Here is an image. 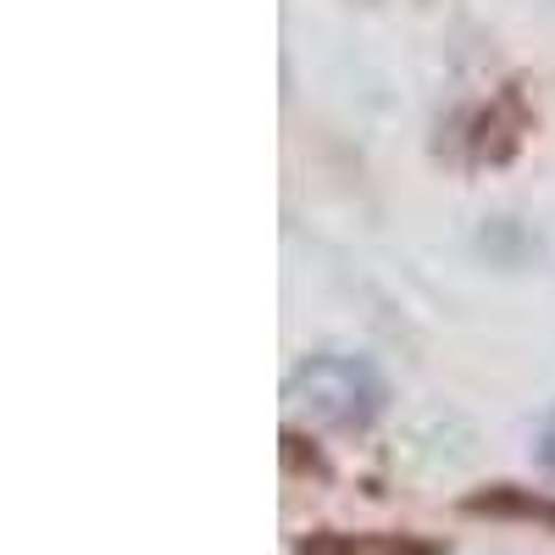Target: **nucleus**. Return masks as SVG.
I'll use <instances>...</instances> for the list:
<instances>
[{
	"mask_svg": "<svg viewBox=\"0 0 555 555\" xmlns=\"http://www.w3.org/2000/svg\"><path fill=\"white\" fill-rule=\"evenodd\" d=\"M284 395L339 434H366L389 411V378L366 356H350V350L300 356L295 373L284 378Z\"/></svg>",
	"mask_w": 555,
	"mask_h": 555,
	"instance_id": "nucleus-1",
	"label": "nucleus"
},
{
	"mask_svg": "<svg viewBox=\"0 0 555 555\" xmlns=\"http://www.w3.org/2000/svg\"><path fill=\"white\" fill-rule=\"evenodd\" d=\"M528 106L517 95V83L505 89V95L478 117V133H473V162H512L522 151V139H528Z\"/></svg>",
	"mask_w": 555,
	"mask_h": 555,
	"instance_id": "nucleus-2",
	"label": "nucleus"
},
{
	"mask_svg": "<svg viewBox=\"0 0 555 555\" xmlns=\"http://www.w3.org/2000/svg\"><path fill=\"white\" fill-rule=\"evenodd\" d=\"M300 555H439L434 539L416 533H311L300 539Z\"/></svg>",
	"mask_w": 555,
	"mask_h": 555,
	"instance_id": "nucleus-3",
	"label": "nucleus"
},
{
	"mask_svg": "<svg viewBox=\"0 0 555 555\" xmlns=\"http://www.w3.org/2000/svg\"><path fill=\"white\" fill-rule=\"evenodd\" d=\"M467 512L473 517H517V522H539V528L555 533V500L528 494L517 483H489L483 494H467Z\"/></svg>",
	"mask_w": 555,
	"mask_h": 555,
	"instance_id": "nucleus-4",
	"label": "nucleus"
},
{
	"mask_svg": "<svg viewBox=\"0 0 555 555\" xmlns=\"http://www.w3.org/2000/svg\"><path fill=\"white\" fill-rule=\"evenodd\" d=\"M284 461H289V473H317V478H328V467H322V455L306 450V439L295 428H284Z\"/></svg>",
	"mask_w": 555,
	"mask_h": 555,
	"instance_id": "nucleus-5",
	"label": "nucleus"
},
{
	"mask_svg": "<svg viewBox=\"0 0 555 555\" xmlns=\"http://www.w3.org/2000/svg\"><path fill=\"white\" fill-rule=\"evenodd\" d=\"M539 461H544V467L555 473V416H550V423L539 428Z\"/></svg>",
	"mask_w": 555,
	"mask_h": 555,
	"instance_id": "nucleus-6",
	"label": "nucleus"
}]
</instances>
